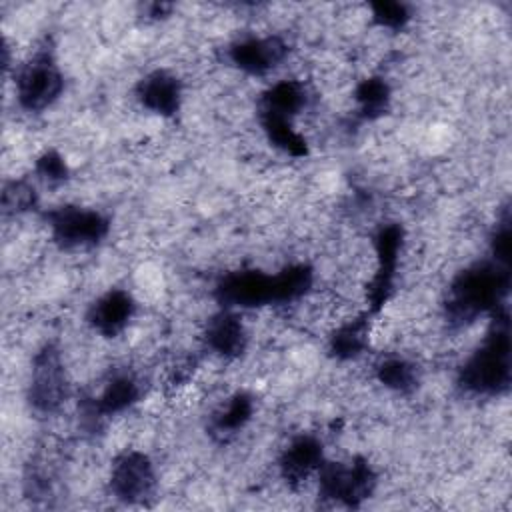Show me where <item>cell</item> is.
Segmentation results:
<instances>
[{
	"label": "cell",
	"mask_w": 512,
	"mask_h": 512,
	"mask_svg": "<svg viewBox=\"0 0 512 512\" xmlns=\"http://www.w3.org/2000/svg\"><path fill=\"white\" fill-rule=\"evenodd\" d=\"M510 286L508 266L492 260L478 262L462 270L450 284L444 302L448 324L460 328L474 322L478 316L496 312L506 306L504 298Z\"/></svg>",
	"instance_id": "1"
},
{
	"label": "cell",
	"mask_w": 512,
	"mask_h": 512,
	"mask_svg": "<svg viewBox=\"0 0 512 512\" xmlns=\"http://www.w3.org/2000/svg\"><path fill=\"white\" fill-rule=\"evenodd\" d=\"M462 390L476 396H498L510 386V330L506 306L494 312V322L480 346L458 372Z\"/></svg>",
	"instance_id": "2"
},
{
	"label": "cell",
	"mask_w": 512,
	"mask_h": 512,
	"mask_svg": "<svg viewBox=\"0 0 512 512\" xmlns=\"http://www.w3.org/2000/svg\"><path fill=\"white\" fill-rule=\"evenodd\" d=\"M70 396V380L56 344L46 342L32 358L28 402L40 414H52Z\"/></svg>",
	"instance_id": "3"
},
{
	"label": "cell",
	"mask_w": 512,
	"mask_h": 512,
	"mask_svg": "<svg viewBox=\"0 0 512 512\" xmlns=\"http://www.w3.org/2000/svg\"><path fill=\"white\" fill-rule=\"evenodd\" d=\"M16 98L28 112H42L52 106L62 90L64 76L50 50H38L16 72Z\"/></svg>",
	"instance_id": "4"
},
{
	"label": "cell",
	"mask_w": 512,
	"mask_h": 512,
	"mask_svg": "<svg viewBox=\"0 0 512 512\" xmlns=\"http://www.w3.org/2000/svg\"><path fill=\"white\" fill-rule=\"evenodd\" d=\"M376 488V472L368 460L356 456L350 464L326 462L318 470V496L348 508L360 506Z\"/></svg>",
	"instance_id": "5"
},
{
	"label": "cell",
	"mask_w": 512,
	"mask_h": 512,
	"mask_svg": "<svg viewBox=\"0 0 512 512\" xmlns=\"http://www.w3.org/2000/svg\"><path fill=\"white\" fill-rule=\"evenodd\" d=\"M52 240L62 248H86L102 242L110 232V220L92 208L58 206L46 214Z\"/></svg>",
	"instance_id": "6"
},
{
	"label": "cell",
	"mask_w": 512,
	"mask_h": 512,
	"mask_svg": "<svg viewBox=\"0 0 512 512\" xmlns=\"http://www.w3.org/2000/svg\"><path fill=\"white\" fill-rule=\"evenodd\" d=\"M110 492L126 504H144L156 492V470L140 450L120 452L110 466Z\"/></svg>",
	"instance_id": "7"
},
{
	"label": "cell",
	"mask_w": 512,
	"mask_h": 512,
	"mask_svg": "<svg viewBox=\"0 0 512 512\" xmlns=\"http://www.w3.org/2000/svg\"><path fill=\"white\" fill-rule=\"evenodd\" d=\"M222 308H256L264 304H280L276 274L260 270H236L224 274L214 290Z\"/></svg>",
	"instance_id": "8"
},
{
	"label": "cell",
	"mask_w": 512,
	"mask_h": 512,
	"mask_svg": "<svg viewBox=\"0 0 512 512\" xmlns=\"http://www.w3.org/2000/svg\"><path fill=\"white\" fill-rule=\"evenodd\" d=\"M404 232L398 224H386L378 230L374 238L376 248V272L368 284V308L378 312L390 298L394 290V274L398 266V256L402 248Z\"/></svg>",
	"instance_id": "9"
},
{
	"label": "cell",
	"mask_w": 512,
	"mask_h": 512,
	"mask_svg": "<svg viewBox=\"0 0 512 512\" xmlns=\"http://www.w3.org/2000/svg\"><path fill=\"white\" fill-rule=\"evenodd\" d=\"M286 56L288 44L276 34L242 38L228 48L230 62L250 76H266L276 66H280Z\"/></svg>",
	"instance_id": "10"
},
{
	"label": "cell",
	"mask_w": 512,
	"mask_h": 512,
	"mask_svg": "<svg viewBox=\"0 0 512 512\" xmlns=\"http://www.w3.org/2000/svg\"><path fill=\"white\" fill-rule=\"evenodd\" d=\"M136 312V304L126 290L112 288L96 298L86 314V322L104 338H114L126 330L132 316Z\"/></svg>",
	"instance_id": "11"
},
{
	"label": "cell",
	"mask_w": 512,
	"mask_h": 512,
	"mask_svg": "<svg viewBox=\"0 0 512 512\" xmlns=\"http://www.w3.org/2000/svg\"><path fill=\"white\" fill-rule=\"evenodd\" d=\"M324 464V450L322 442L314 436L302 434L294 438L280 456V474L288 486L298 488L302 486L314 472L320 470Z\"/></svg>",
	"instance_id": "12"
},
{
	"label": "cell",
	"mask_w": 512,
	"mask_h": 512,
	"mask_svg": "<svg viewBox=\"0 0 512 512\" xmlns=\"http://www.w3.org/2000/svg\"><path fill=\"white\" fill-rule=\"evenodd\" d=\"M136 100L158 116H174L182 104V82L168 70H152L136 84Z\"/></svg>",
	"instance_id": "13"
},
{
	"label": "cell",
	"mask_w": 512,
	"mask_h": 512,
	"mask_svg": "<svg viewBox=\"0 0 512 512\" xmlns=\"http://www.w3.org/2000/svg\"><path fill=\"white\" fill-rule=\"evenodd\" d=\"M204 340L214 354L232 360L246 350L248 334L236 310L222 308L208 320L204 328Z\"/></svg>",
	"instance_id": "14"
},
{
	"label": "cell",
	"mask_w": 512,
	"mask_h": 512,
	"mask_svg": "<svg viewBox=\"0 0 512 512\" xmlns=\"http://www.w3.org/2000/svg\"><path fill=\"white\" fill-rule=\"evenodd\" d=\"M308 104L306 86L298 80H280L272 84L260 98L258 112H270L284 118H294Z\"/></svg>",
	"instance_id": "15"
},
{
	"label": "cell",
	"mask_w": 512,
	"mask_h": 512,
	"mask_svg": "<svg viewBox=\"0 0 512 512\" xmlns=\"http://www.w3.org/2000/svg\"><path fill=\"white\" fill-rule=\"evenodd\" d=\"M138 398H140V382L136 380V376L128 372H118L108 380L100 396L92 398V402L96 404L98 412L106 418V416L128 410L138 402Z\"/></svg>",
	"instance_id": "16"
},
{
	"label": "cell",
	"mask_w": 512,
	"mask_h": 512,
	"mask_svg": "<svg viewBox=\"0 0 512 512\" xmlns=\"http://www.w3.org/2000/svg\"><path fill=\"white\" fill-rule=\"evenodd\" d=\"M254 414V398L248 392H236L228 398L226 406L214 412L210 420V432L218 440H228L238 434Z\"/></svg>",
	"instance_id": "17"
},
{
	"label": "cell",
	"mask_w": 512,
	"mask_h": 512,
	"mask_svg": "<svg viewBox=\"0 0 512 512\" xmlns=\"http://www.w3.org/2000/svg\"><path fill=\"white\" fill-rule=\"evenodd\" d=\"M260 126L264 130L266 138L270 140V144H274L278 150H282L294 158L308 154L306 140L300 132H296L290 118L276 116L270 112H260Z\"/></svg>",
	"instance_id": "18"
},
{
	"label": "cell",
	"mask_w": 512,
	"mask_h": 512,
	"mask_svg": "<svg viewBox=\"0 0 512 512\" xmlns=\"http://www.w3.org/2000/svg\"><path fill=\"white\" fill-rule=\"evenodd\" d=\"M368 334H370L368 314L342 324L330 338L332 356L338 360H352L360 356L368 346Z\"/></svg>",
	"instance_id": "19"
},
{
	"label": "cell",
	"mask_w": 512,
	"mask_h": 512,
	"mask_svg": "<svg viewBox=\"0 0 512 512\" xmlns=\"http://www.w3.org/2000/svg\"><path fill=\"white\" fill-rule=\"evenodd\" d=\"M354 100L366 120L380 118L390 106V86L380 76L364 78L354 90Z\"/></svg>",
	"instance_id": "20"
},
{
	"label": "cell",
	"mask_w": 512,
	"mask_h": 512,
	"mask_svg": "<svg viewBox=\"0 0 512 512\" xmlns=\"http://www.w3.org/2000/svg\"><path fill=\"white\" fill-rule=\"evenodd\" d=\"M376 378L380 380V384H384L386 388L400 392V394H408V392L416 390V386L420 382L416 364H412L406 358H398V356L382 360L376 368Z\"/></svg>",
	"instance_id": "21"
},
{
	"label": "cell",
	"mask_w": 512,
	"mask_h": 512,
	"mask_svg": "<svg viewBox=\"0 0 512 512\" xmlns=\"http://www.w3.org/2000/svg\"><path fill=\"white\" fill-rule=\"evenodd\" d=\"M36 206V192L26 180H12L2 190V212L22 214Z\"/></svg>",
	"instance_id": "22"
},
{
	"label": "cell",
	"mask_w": 512,
	"mask_h": 512,
	"mask_svg": "<svg viewBox=\"0 0 512 512\" xmlns=\"http://www.w3.org/2000/svg\"><path fill=\"white\" fill-rule=\"evenodd\" d=\"M372 20L388 30H400L408 24L410 20V8L402 2H392V0H380L370 4Z\"/></svg>",
	"instance_id": "23"
},
{
	"label": "cell",
	"mask_w": 512,
	"mask_h": 512,
	"mask_svg": "<svg viewBox=\"0 0 512 512\" xmlns=\"http://www.w3.org/2000/svg\"><path fill=\"white\" fill-rule=\"evenodd\" d=\"M36 172L42 180L52 182V184L64 182L68 178V166L56 150H48L36 160Z\"/></svg>",
	"instance_id": "24"
},
{
	"label": "cell",
	"mask_w": 512,
	"mask_h": 512,
	"mask_svg": "<svg viewBox=\"0 0 512 512\" xmlns=\"http://www.w3.org/2000/svg\"><path fill=\"white\" fill-rule=\"evenodd\" d=\"M492 254L496 262L508 266V260H510V220L508 218L502 220V224L498 226L492 238Z\"/></svg>",
	"instance_id": "25"
}]
</instances>
